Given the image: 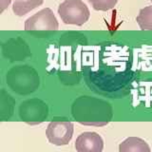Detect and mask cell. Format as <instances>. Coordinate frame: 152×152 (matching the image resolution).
Here are the masks:
<instances>
[{
    "label": "cell",
    "mask_w": 152,
    "mask_h": 152,
    "mask_svg": "<svg viewBox=\"0 0 152 152\" xmlns=\"http://www.w3.org/2000/svg\"><path fill=\"white\" fill-rule=\"evenodd\" d=\"M72 116L85 126H103L110 122L112 109L110 104L96 98L85 96L75 101L72 106Z\"/></svg>",
    "instance_id": "obj_1"
},
{
    "label": "cell",
    "mask_w": 152,
    "mask_h": 152,
    "mask_svg": "<svg viewBox=\"0 0 152 152\" xmlns=\"http://www.w3.org/2000/svg\"><path fill=\"white\" fill-rule=\"evenodd\" d=\"M58 14L65 24L82 26L89 19L90 12L82 0H65L59 5Z\"/></svg>",
    "instance_id": "obj_2"
},
{
    "label": "cell",
    "mask_w": 152,
    "mask_h": 152,
    "mask_svg": "<svg viewBox=\"0 0 152 152\" xmlns=\"http://www.w3.org/2000/svg\"><path fill=\"white\" fill-rule=\"evenodd\" d=\"M73 124L65 119L51 121L46 130V136L50 142L55 145H66L72 139Z\"/></svg>",
    "instance_id": "obj_3"
},
{
    "label": "cell",
    "mask_w": 152,
    "mask_h": 152,
    "mask_svg": "<svg viewBox=\"0 0 152 152\" xmlns=\"http://www.w3.org/2000/svg\"><path fill=\"white\" fill-rule=\"evenodd\" d=\"M58 27V20L49 8L41 10L25 21V31H56Z\"/></svg>",
    "instance_id": "obj_4"
},
{
    "label": "cell",
    "mask_w": 152,
    "mask_h": 152,
    "mask_svg": "<svg viewBox=\"0 0 152 152\" xmlns=\"http://www.w3.org/2000/svg\"><path fill=\"white\" fill-rule=\"evenodd\" d=\"M19 115L28 125L41 124L48 116V106L40 100L33 99L21 104Z\"/></svg>",
    "instance_id": "obj_5"
},
{
    "label": "cell",
    "mask_w": 152,
    "mask_h": 152,
    "mask_svg": "<svg viewBox=\"0 0 152 152\" xmlns=\"http://www.w3.org/2000/svg\"><path fill=\"white\" fill-rule=\"evenodd\" d=\"M75 149L77 152H102L104 141L96 132H84L75 141Z\"/></svg>",
    "instance_id": "obj_6"
},
{
    "label": "cell",
    "mask_w": 152,
    "mask_h": 152,
    "mask_svg": "<svg viewBox=\"0 0 152 152\" xmlns=\"http://www.w3.org/2000/svg\"><path fill=\"white\" fill-rule=\"evenodd\" d=\"M119 152H151L147 142L139 137H128L119 145Z\"/></svg>",
    "instance_id": "obj_7"
},
{
    "label": "cell",
    "mask_w": 152,
    "mask_h": 152,
    "mask_svg": "<svg viewBox=\"0 0 152 152\" xmlns=\"http://www.w3.org/2000/svg\"><path fill=\"white\" fill-rule=\"evenodd\" d=\"M12 11L18 16H23L41 6L44 0H12Z\"/></svg>",
    "instance_id": "obj_8"
},
{
    "label": "cell",
    "mask_w": 152,
    "mask_h": 152,
    "mask_svg": "<svg viewBox=\"0 0 152 152\" xmlns=\"http://www.w3.org/2000/svg\"><path fill=\"white\" fill-rule=\"evenodd\" d=\"M136 21L142 31H152V5L141 10Z\"/></svg>",
    "instance_id": "obj_9"
},
{
    "label": "cell",
    "mask_w": 152,
    "mask_h": 152,
    "mask_svg": "<svg viewBox=\"0 0 152 152\" xmlns=\"http://www.w3.org/2000/svg\"><path fill=\"white\" fill-rule=\"evenodd\" d=\"M88 2L95 11L107 12L116 6L118 0H88Z\"/></svg>",
    "instance_id": "obj_10"
},
{
    "label": "cell",
    "mask_w": 152,
    "mask_h": 152,
    "mask_svg": "<svg viewBox=\"0 0 152 152\" xmlns=\"http://www.w3.org/2000/svg\"><path fill=\"white\" fill-rule=\"evenodd\" d=\"M11 1L12 0H1L0 1V12L2 13L8 8L9 5L11 4Z\"/></svg>",
    "instance_id": "obj_11"
},
{
    "label": "cell",
    "mask_w": 152,
    "mask_h": 152,
    "mask_svg": "<svg viewBox=\"0 0 152 152\" xmlns=\"http://www.w3.org/2000/svg\"><path fill=\"white\" fill-rule=\"evenodd\" d=\"M150 2H151V4H152V0H150Z\"/></svg>",
    "instance_id": "obj_12"
}]
</instances>
